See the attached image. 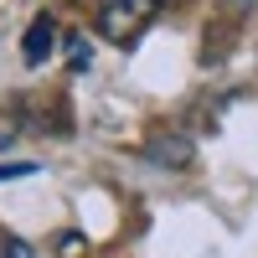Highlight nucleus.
<instances>
[{
	"instance_id": "nucleus-1",
	"label": "nucleus",
	"mask_w": 258,
	"mask_h": 258,
	"mask_svg": "<svg viewBox=\"0 0 258 258\" xmlns=\"http://www.w3.org/2000/svg\"><path fill=\"white\" fill-rule=\"evenodd\" d=\"M155 11H160V0H93V26H98V36L129 47L135 36H145Z\"/></svg>"
},
{
	"instance_id": "nucleus-2",
	"label": "nucleus",
	"mask_w": 258,
	"mask_h": 258,
	"mask_svg": "<svg viewBox=\"0 0 258 258\" xmlns=\"http://www.w3.org/2000/svg\"><path fill=\"white\" fill-rule=\"evenodd\" d=\"M52 41H57V21H52V16H36L31 26H26V41H21V52H26V68H41V62H47Z\"/></svg>"
},
{
	"instance_id": "nucleus-3",
	"label": "nucleus",
	"mask_w": 258,
	"mask_h": 258,
	"mask_svg": "<svg viewBox=\"0 0 258 258\" xmlns=\"http://www.w3.org/2000/svg\"><path fill=\"white\" fill-rule=\"evenodd\" d=\"M150 160H160V165H186L191 160V145L181 135H155L150 140Z\"/></svg>"
},
{
	"instance_id": "nucleus-4",
	"label": "nucleus",
	"mask_w": 258,
	"mask_h": 258,
	"mask_svg": "<svg viewBox=\"0 0 258 258\" xmlns=\"http://www.w3.org/2000/svg\"><path fill=\"white\" fill-rule=\"evenodd\" d=\"M0 258H41L26 238H6V243H0Z\"/></svg>"
},
{
	"instance_id": "nucleus-5",
	"label": "nucleus",
	"mask_w": 258,
	"mask_h": 258,
	"mask_svg": "<svg viewBox=\"0 0 258 258\" xmlns=\"http://www.w3.org/2000/svg\"><path fill=\"white\" fill-rule=\"evenodd\" d=\"M68 62H73V73H83V68H88V36H68Z\"/></svg>"
},
{
	"instance_id": "nucleus-6",
	"label": "nucleus",
	"mask_w": 258,
	"mask_h": 258,
	"mask_svg": "<svg viewBox=\"0 0 258 258\" xmlns=\"http://www.w3.org/2000/svg\"><path fill=\"white\" fill-rule=\"evenodd\" d=\"M36 165H0V181H16V176H31Z\"/></svg>"
}]
</instances>
